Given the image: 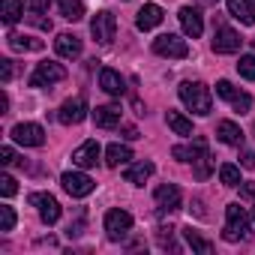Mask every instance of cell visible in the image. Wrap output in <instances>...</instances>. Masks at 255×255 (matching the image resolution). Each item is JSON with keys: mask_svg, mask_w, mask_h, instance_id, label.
<instances>
[{"mask_svg": "<svg viewBox=\"0 0 255 255\" xmlns=\"http://www.w3.org/2000/svg\"><path fill=\"white\" fill-rule=\"evenodd\" d=\"M21 15H24V0H0V18H3V24L12 27Z\"/></svg>", "mask_w": 255, "mask_h": 255, "instance_id": "cb8c5ba5", "label": "cell"}, {"mask_svg": "<svg viewBox=\"0 0 255 255\" xmlns=\"http://www.w3.org/2000/svg\"><path fill=\"white\" fill-rule=\"evenodd\" d=\"M60 183H63V189H66V195H72V198H87V195L96 189L93 177H87L84 171H66V174L60 177Z\"/></svg>", "mask_w": 255, "mask_h": 255, "instance_id": "ba28073f", "label": "cell"}, {"mask_svg": "<svg viewBox=\"0 0 255 255\" xmlns=\"http://www.w3.org/2000/svg\"><path fill=\"white\" fill-rule=\"evenodd\" d=\"M252 222H255V207H252Z\"/></svg>", "mask_w": 255, "mask_h": 255, "instance_id": "f6af8a7d", "label": "cell"}, {"mask_svg": "<svg viewBox=\"0 0 255 255\" xmlns=\"http://www.w3.org/2000/svg\"><path fill=\"white\" fill-rule=\"evenodd\" d=\"M96 159H99V141H93V138H87V141H84L81 147H75V153H72V162H75L78 168H93Z\"/></svg>", "mask_w": 255, "mask_h": 255, "instance_id": "2e32d148", "label": "cell"}, {"mask_svg": "<svg viewBox=\"0 0 255 255\" xmlns=\"http://www.w3.org/2000/svg\"><path fill=\"white\" fill-rule=\"evenodd\" d=\"M177 18H180V27H183V33H186L189 39H198V36L204 33V18H201V12H198L195 6H180Z\"/></svg>", "mask_w": 255, "mask_h": 255, "instance_id": "7c38bea8", "label": "cell"}, {"mask_svg": "<svg viewBox=\"0 0 255 255\" xmlns=\"http://www.w3.org/2000/svg\"><path fill=\"white\" fill-rule=\"evenodd\" d=\"M249 234H252V222H249L246 210H243L237 201L228 204V207H225V228H222V237H225L228 243H240V240H249Z\"/></svg>", "mask_w": 255, "mask_h": 255, "instance_id": "7a4b0ae2", "label": "cell"}, {"mask_svg": "<svg viewBox=\"0 0 255 255\" xmlns=\"http://www.w3.org/2000/svg\"><path fill=\"white\" fill-rule=\"evenodd\" d=\"M219 180H222L225 186H240V168L231 165V162L219 165Z\"/></svg>", "mask_w": 255, "mask_h": 255, "instance_id": "f1b7e54d", "label": "cell"}, {"mask_svg": "<svg viewBox=\"0 0 255 255\" xmlns=\"http://www.w3.org/2000/svg\"><path fill=\"white\" fill-rule=\"evenodd\" d=\"M48 6H51V0H27V9L30 12H48Z\"/></svg>", "mask_w": 255, "mask_h": 255, "instance_id": "74e56055", "label": "cell"}, {"mask_svg": "<svg viewBox=\"0 0 255 255\" xmlns=\"http://www.w3.org/2000/svg\"><path fill=\"white\" fill-rule=\"evenodd\" d=\"M99 87L108 93V96H123V90H126V81H123V75L117 72V69H102L99 72Z\"/></svg>", "mask_w": 255, "mask_h": 255, "instance_id": "d6986e66", "label": "cell"}, {"mask_svg": "<svg viewBox=\"0 0 255 255\" xmlns=\"http://www.w3.org/2000/svg\"><path fill=\"white\" fill-rule=\"evenodd\" d=\"M6 42H9V48H12V51H42V42H39V39H33V36L9 33V36H6Z\"/></svg>", "mask_w": 255, "mask_h": 255, "instance_id": "484cf974", "label": "cell"}, {"mask_svg": "<svg viewBox=\"0 0 255 255\" xmlns=\"http://www.w3.org/2000/svg\"><path fill=\"white\" fill-rule=\"evenodd\" d=\"M198 3H201V6H216L219 0H198Z\"/></svg>", "mask_w": 255, "mask_h": 255, "instance_id": "ee69618b", "label": "cell"}, {"mask_svg": "<svg viewBox=\"0 0 255 255\" xmlns=\"http://www.w3.org/2000/svg\"><path fill=\"white\" fill-rule=\"evenodd\" d=\"M177 93H180V102H183L192 114L207 117V114L213 111V96H210V87H207V84H201V81H183Z\"/></svg>", "mask_w": 255, "mask_h": 255, "instance_id": "6da1fadb", "label": "cell"}, {"mask_svg": "<svg viewBox=\"0 0 255 255\" xmlns=\"http://www.w3.org/2000/svg\"><path fill=\"white\" fill-rule=\"evenodd\" d=\"M57 9L66 21H81L84 18V3L81 0H57Z\"/></svg>", "mask_w": 255, "mask_h": 255, "instance_id": "4316f807", "label": "cell"}, {"mask_svg": "<svg viewBox=\"0 0 255 255\" xmlns=\"http://www.w3.org/2000/svg\"><path fill=\"white\" fill-rule=\"evenodd\" d=\"M243 168H255V153L252 150H243V159H240Z\"/></svg>", "mask_w": 255, "mask_h": 255, "instance_id": "60d3db41", "label": "cell"}, {"mask_svg": "<svg viewBox=\"0 0 255 255\" xmlns=\"http://www.w3.org/2000/svg\"><path fill=\"white\" fill-rule=\"evenodd\" d=\"M228 15L237 18L240 24L252 27L255 24V3L252 0H228Z\"/></svg>", "mask_w": 255, "mask_h": 255, "instance_id": "e0dca14e", "label": "cell"}, {"mask_svg": "<svg viewBox=\"0 0 255 255\" xmlns=\"http://www.w3.org/2000/svg\"><path fill=\"white\" fill-rule=\"evenodd\" d=\"M153 198H156V204L162 207V210H180V201H183V195H180V189L174 186V183H162L156 192H153Z\"/></svg>", "mask_w": 255, "mask_h": 255, "instance_id": "9a60e30c", "label": "cell"}, {"mask_svg": "<svg viewBox=\"0 0 255 255\" xmlns=\"http://www.w3.org/2000/svg\"><path fill=\"white\" fill-rule=\"evenodd\" d=\"M6 111H9V96L0 93V114H6Z\"/></svg>", "mask_w": 255, "mask_h": 255, "instance_id": "7bdbcfd3", "label": "cell"}, {"mask_svg": "<svg viewBox=\"0 0 255 255\" xmlns=\"http://www.w3.org/2000/svg\"><path fill=\"white\" fill-rule=\"evenodd\" d=\"M18 192V183H15V177H9V174H0V195L3 198H12Z\"/></svg>", "mask_w": 255, "mask_h": 255, "instance_id": "d6a6232c", "label": "cell"}, {"mask_svg": "<svg viewBox=\"0 0 255 255\" xmlns=\"http://www.w3.org/2000/svg\"><path fill=\"white\" fill-rule=\"evenodd\" d=\"M207 153V141L204 138H192V144H177V147H171V156L177 159V162H195L198 156H204Z\"/></svg>", "mask_w": 255, "mask_h": 255, "instance_id": "5bb4252c", "label": "cell"}, {"mask_svg": "<svg viewBox=\"0 0 255 255\" xmlns=\"http://www.w3.org/2000/svg\"><path fill=\"white\" fill-rule=\"evenodd\" d=\"M0 81H3V84L12 81V60H9V57L0 60Z\"/></svg>", "mask_w": 255, "mask_h": 255, "instance_id": "d590c367", "label": "cell"}, {"mask_svg": "<svg viewBox=\"0 0 255 255\" xmlns=\"http://www.w3.org/2000/svg\"><path fill=\"white\" fill-rule=\"evenodd\" d=\"M54 51H57L63 60H75V57L81 54V39H78L75 33H60V36L54 39Z\"/></svg>", "mask_w": 255, "mask_h": 255, "instance_id": "ac0fdd59", "label": "cell"}, {"mask_svg": "<svg viewBox=\"0 0 255 255\" xmlns=\"http://www.w3.org/2000/svg\"><path fill=\"white\" fill-rule=\"evenodd\" d=\"M90 33H93V39L99 45H111L114 36H117V18H114V12H108V9L96 12L93 21H90Z\"/></svg>", "mask_w": 255, "mask_h": 255, "instance_id": "277c9868", "label": "cell"}, {"mask_svg": "<svg viewBox=\"0 0 255 255\" xmlns=\"http://www.w3.org/2000/svg\"><path fill=\"white\" fill-rule=\"evenodd\" d=\"M120 105H99L96 111H93V120H96V126L99 129H114V126L120 123Z\"/></svg>", "mask_w": 255, "mask_h": 255, "instance_id": "44dd1931", "label": "cell"}, {"mask_svg": "<svg viewBox=\"0 0 255 255\" xmlns=\"http://www.w3.org/2000/svg\"><path fill=\"white\" fill-rule=\"evenodd\" d=\"M195 162H198V165H195V177H198V180H207V177H210V171H213V159H210V153L198 156Z\"/></svg>", "mask_w": 255, "mask_h": 255, "instance_id": "4dcf8cb0", "label": "cell"}, {"mask_svg": "<svg viewBox=\"0 0 255 255\" xmlns=\"http://www.w3.org/2000/svg\"><path fill=\"white\" fill-rule=\"evenodd\" d=\"M15 228V210L9 204L0 207V231H12Z\"/></svg>", "mask_w": 255, "mask_h": 255, "instance_id": "1f68e13d", "label": "cell"}, {"mask_svg": "<svg viewBox=\"0 0 255 255\" xmlns=\"http://www.w3.org/2000/svg\"><path fill=\"white\" fill-rule=\"evenodd\" d=\"M183 237H186V243L192 246V252H201V255H210V252H213V243H210V240H204L198 231L183 228Z\"/></svg>", "mask_w": 255, "mask_h": 255, "instance_id": "83f0119b", "label": "cell"}, {"mask_svg": "<svg viewBox=\"0 0 255 255\" xmlns=\"http://www.w3.org/2000/svg\"><path fill=\"white\" fill-rule=\"evenodd\" d=\"M162 6L159 3H144L141 9H138V15H135V27L138 30H153V27H159L162 24Z\"/></svg>", "mask_w": 255, "mask_h": 255, "instance_id": "4fadbf2b", "label": "cell"}, {"mask_svg": "<svg viewBox=\"0 0 255 255\" xmlns=\"http://www.w3.org/2000/svg\"><path fill=\"white\" fill-rule=\"evenodd\" d=\"M27 21H30V24H36L39 30H51V21H48V18H42V12H30V15H27Z\"/></svg>", "mask_w": 255, "mask_h": 255, "instance_id": "8d00e7d4", "label": "cell"}, {"mask_svg": "<svg viewBox=\"0 0 255 255\" xmlns=\"http://www.w3.org/2000/svg\"><path fill=\"white\" fill-rule=\"evenodd\" d=\"M252 42H255V39H252Z\"/></svg>", "mask_w": 255, "mask_h": 255, "instance_id": "bcb514c9", "label": "cell"}, {"mask_svg": "<svg viewBox=\"0 0 255 255\" xmlns=\"http://www.w3.org/2000/svg\"><path fill=\"white\" fill-rule=\"evenodd\" d=\"M129 159H132V150L126 147V144H108V150H105V165L108 168L129 165Z\"/></svg>", "mask_w": 255, "mask_h": 255, "instance_id": "603a6c76", "label": "cell"}, {"mask_svg": "<svg viewBox=\"0 0 255 255\" xmlns=\"http://www.w3.org/2000/svg\"><path fill=\"white\" fill-rule=\"evenodd\" d=\"M231 105H234L237 114H246V111L252 108V96H249V93H237V96L231 99Z\"/></svg>", "mask_w": 255, "mask_h": 255, "instance_id": "e575fe53", "label": "cell"}, {"mask_svg": "<svg viewBox=\"0 0 255 255\" xmlns=\"http://www.w3.org/2000/svg\"><path fill=\"white\" fill-rule=\"evenodd\" d=\"M240 33L237 30H231L228 24H216V30H213V51L216 54H234V51H240Z\"/></svg>", "mask_w": 255, "mask_h": 255, "instance_id": "9c48e42d", "label": "cell"}, {"mask_svg": "<svg viewBox=\"0 0 255 255\" xmlns=\"http://www.w3.org/2000/svg\"><path fill=\"white\" fill-rule=\"evenodd\" d=\"M237 72L249 81H255V54H243L240 63H237Z\"/></svg>", "mask_w": 255, "mask_h": 255, "instance_id": "f546056e", "label": "cell"}, {"mask_svg": "<svg viewBox=\"0 0 255 255\" xmlns=\"http://www.w3.org/2000/svg\"><path fill=\"white\" fill-rule=\"evenodd\" d=\"M165 123L171 126V132H174V135H192V120H189V117H183L180 111H171V108H168Z\"/></svg>", "mask_w": 255, "mask_h": 255, "instance_id": "d4e9b609", "label": "cell"}, {"mask_svg": "<svg viewBox=\"0 0 255 255\" xmlns=\"http://www.w3.org/2000/svg\"><path fill=\"white\" fill-rule=\"evenodd\" d=\"M84 117H87V102H84V96L66 99V102L60 105V114H57V120H60L63 126H75V123H81Z\"/></svg>", "mask_w": 255, "mask_h": 255, "instance_id": "8fae6325", "label": "cell"}, {"mask_svg": "<svg viewBox=\"0 0 255 255\" xmlns=\"http://www.w3.org/2000/svg\"><path fill=\"white\" fill-rule=\"evenodd\" d=\"M129 231H132V213H126L120 207H114V210L105 213V234H108V240L120 243Z\"/></svg>", "mask_w": 255, "mask_h": 255, "instance_id": "3957f363", "label": "cell"}, {"mask_svg": "<svg viewBox=\"0 0 255 255\" xmlns=\"http://www.w3.org/2000/svg\"><path fill=\"white\" fill-rule=\"evenodd\" d=\"M216 135L222 144H231V147H243V132H240V126L234 120H219L216 123Z\"/></svg>", "mask_w": 255, "mask_h": 255, "instance_id": "ffe728a7", "label": "cell"}, {"mask_svg": "<svg viewBox=\"0 0 255 255\" xmlns=\"http://www.w3.org/2000/svg\"><path fill=\"white\" fill-rule=\"evenodd\" d=\"M237 93H240V90H237V87H234V84H231L228 78L216 81V96H222V99H228V102H231V99H234Z\"/></svg>", "mask_w": 255, "mask_h": 255, "instance_id": "836d02e7", "label": "cell"}, {"mask_svg": "<svg viewBox=\"0 0 255 255\" xmlns=\"http://www.w3.org/2000/svg\"><path fill=\"white\" fill-rule=\"evenodd\" d=\"M123 138H138V129L135 126H123Z\"/></svg>", "mask_w": 255, "mask_h": 255, "instance_id": "b9f144b4", "label": "cell"}, {"mask_svg": "<svg viewBox=\"0 0 255 255\" xmlns=\"http://www.w3.org/2000/svg\"><path fill=\"white\" fill-rule=\"evenodd\" d=\"M12 141H18L24 147H42L45 144V129L39 123H18V126H12Z\"/></svg>", "mask_w": 255, "mask_h": 255, "instance_id": "30bf717a", "label": "cell"}, {"mask_svg": "<svg viewBox=\"0 0 255 255\" xmlns=\"http://www.w3.org/2000/svg\"><path fill=\"white\" fill-rule=\"evenodd\" d=\"M27 201L39 210V219H42L45 225H54V222L60 219V201H57L51 192H30Z\"/></svg>", "mask_w": 255, "mask_h": 255, "instance_id": "8992f818", "label": "cell"}, {"mask_svg": "<svg viewBox=\"0 0 255 255\" xmlns=\"http://www.w3.org/2000/svg\"><path fill=\"white\" fill-rule=\"evenodd\" d=\"M63 78H66V69H63L60 63H54V60H45V63H39V66L33 69L30 87H51V84H57V81H63Z\"/></svg>", "mask_w": 255, "mask_h": 255, "instance_id": "52a82bcc", "label": "cell"}, {"mask_svg": "<svg viewBox=\"0 0 255 255\" xmlns=\"http://www.w3.org/2000/svg\"><path fill=\"white\" fill-rule=\"evenodd\" d=\"M156 171V165L153 162H147V159H141V162H135V165H129V168H126V183H132V186H144V180L150 177Z\"/></svg>", "mask_w": 255, "mask_h": 255, "instance_id": "7402d4cb", "label": "cell"}, {"mask_svg": "<svg viewBox=\"0 0 255 255\" xmlns=\"http://www.w3.org/2000/svg\"><path fill=\"white\" fill-rule=\"evenodd\" d=\"M153 51H156L159 57H171V60L189 57V45H186V39H180L177 33H162V36H156V39H153Z\"/></svg>", "mask_w": 255, "mask_h": 255, "instance_id": "5b68a950", "label": "cell"}, {"mask_svg": "<svg viewBox=\"0 0 255 255\" xmlns=\"http://www.w3.org/2000/svg\"><path fill=\"white\" fill-rule=\"evenodd\" d=\"M15 162V150L12 147H0V165H12Z\"/></svg>", "mask_w": 255, "mask_h": 255, "instance_id": "f35d334b", "label": "cell"}, {"mask_svg": "<svg viewBox=\"0 0 255 255\" xmlns=\"http://www.w3.org/2000/svg\"><path fill=\"white\" fill-rule=\"evenodd\" d=\"M240 198L255 201V183H243V186H240Z\"/></svg>", "mask_w": 255, "mask_h": 255, "instance_id": "ab89813d", "label": "cell"}]
</instances>
